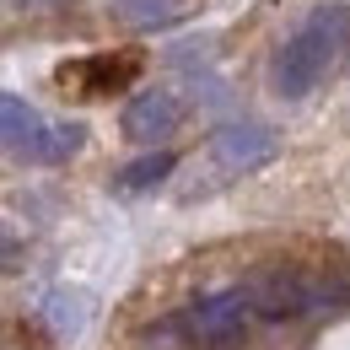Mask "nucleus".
<instances>
[{
  "label": "nucleus",
  "instance_id": "nucleus-1",
  "mask_svg": "<svg viewBox=\"0 0 350 350\" xmlns=\"http://www.w3.org/2000/svg\"><path fill=\"white\" fill-rule=\"evenodd\" d=\"M345 54H350V11L345 5H318L275 54V92L307 97Z\"/></svg>",
  "mask_w": 350,
  "mask_h": 350
},
{
  "label": "nucleus",
  "instance_id": "nucleus-2",
  "mask_svg": "<svg viewBox=\"0 0 350 350\" xmlns=\"http://www.w3.org/2000/svg\"><path fill=\"white\" fill-rule=\"evenodd\" d=\"M248 318H254V297H248V286H237V291L200 297V302L189 307L173 329L194 350H221V345H232V340L243 334V323H248Z\"/></svg>",
  "mask_w": 350,
  "mask_h": 350
},
{
  "label": "nucleus",
  "instance_id": "nucleus-3",
  "mask_svg": "<svg viewBox=\"0 0 350 350\" xmlns=\"http://www.w3.org/2000/svg\"><path fill=\"white\" fill-rule=\"evenodd\" d=\"M275 151H280V135L259 124V119H232V124H221L211 135V167L216 178H243V173H259L264 162H275Z\"/></svg>",
  "mask_w": 350,
  "mask_h": 350
},
{
  "label": "nucleus",
  "instance_id": "nucleus-4",
  "mask_svg": "<svg viewBox=\"0 0 350 350\" xmlns=\"http://www.w3.org/2000/svg\"><path fill=\"white\" fill-rule=\"evenodd\" d=\"M178 124H183V103H178L173 92H162V87L140 92L130 108H124V135L140 140V146H162Z\"/></svg>",
  "mask_w": 350,
  "mask_h": 350
},
{
  "label": "nucleus",
  "instance_id": "nucleus-5",
  "mask_svg": "<svg viewBox=\"0 0 350 350\" xmlns=\"http://www.w3.org/2000/svg\"><path fill=\"white\" fill-rule=\"evenodd\" d=\"M81 140H87V130H81L76 119H44V124L33 130V140L22 146V157H16V162H38V167L70 162V157L81 151Z\"/></svg>",
  "mask_w": 350,
  "mask_h": 350
},
{
  "label": "nucleus",
  "instance_id": "nucleus-6",
  "mask_svg": "<svg viewBox=\"0 0 350 350\" xmlns=\"http://www.w3.org/2000/svg\"><path fill=\"white\" fill-rule=\"evenodd\" d=\"M87 318H92V302H87V291H49V302H44V323L54 329V340H81V329H87Z\"/></svg>",
  "mask_w": 350,
  "mask_h": 350
},
{
  "label": "nucleus",
  "instance_id": "nucleus-7",
  "mask_svg": "<svg viewBox=\"0 0 350 350\" xmlns=\"http://www.w3.org/2000/svg\"><path fill=\"white\" fill-rule=\"evenodd\" d=\"M38 124H44V113H38L27 97H16V92L0 97V130H5V151H11V157H22V146L33 140Z\"/></svg>",
  "mask_w": 350,
  "mask_h": 350
},
{
  "label": "nucleus",
  "instance_id": "nucleus-8",
  "mask_svg": "<svg viewBox=\"0 0 350 350\" xmlns=\"http://www.w3.org/2000/svg\"><path fill=\"white\" fill-rule=\"evenodd\" d=\"M173 167H178V157H173V151H151V157L130 162V167H124L119 178H113V183H119L124 194H140V189H157V183H162V178L173 173Z\"/></svg>",
  "mask_w": 350,
  "mask_h": 350
},
{
  "label": "nucleus",
  "instance_id": "nucleus-9",
  "mask_svg": "<svg viewBox=\"0 0 350 350\" xmlns=\"http://www.w3.org/2000/svg\"><path fill=\"white\" fill-rule=\"evenodd\" d=\"M113 11L130 27H167L178 11H183V0H113Z\"/></svg>",
  "mask_w": 350,
  "mask_h": 350
}]
</instances>
